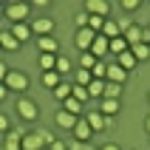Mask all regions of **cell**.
<instances>
[{
	"mask_svg": "<svg viewBox=\"0 0 150 150\" xmlns=\"http://www.w3.org/2000/svg\"><path fill=\"white\" fill-rule=\"evenodd\" d=\"M54 139H57V136L51 133V130L34 127V130H28V133L23 136V150H45Z\"/></svg>",
	"mask_w": 150,
	"mask_h": 150,
	"instance_id": "cell-1",
	"label": "cell"
},
{
	"mask_svg": "<svg viewBox=\"0 0 150 150\" xmlns=\"http://www.w3.org/2000/svg\"><path fill=\"white\" fill-rule=\"evenodd\" d=\"M3 85H6L8 91H17L20 96H23V93L28 91L31 79H28V74H23V71H8V76L3 79Z\"/></svg>",
	"mask_w": 150,
	"mask_h": 150,
	"instance_id": "cell-2",
	"label": "cell"
},
{
	"mask_svg": "<svg viewBox=\"0 0 150 150\" xmlns=\"http://www.w3.org/2000/svg\"><path fill=\"white\" fill-rule=\"evenodd\" d=\"M28 14H31V6H28V3H8L6 6V20L11 25L14 23H25Z\"/></svg>",
	"mask_w": 150,
	"mask_h": 150,
	"instance_id": "cell-3",
	"label": "cell"
},
{
	"mask_svg": "<svg viewBox=\"0 0 150 150\" xmlns=\"http://www.w3.org/2000/svg\"><path fill=\"white\" fill-rule=\"evenodd\" d=\"M17 113H20V119H25V122H34L37 119V113H40V108H37V102L31 99V96H20L17 99Z\"/></svg>",
	"mask_w": 150,
	"mask_h": 150,
	"instance_id": "cell-4",
	"label": "cell"
},
{
	"mask_svg": "<svg viewBox=\"0 0 150 150\" xmlns=\"http://www.w3.org/2000/svg\"><path fill=\"white\" fill-rule=\"evenodd\" d=\"M93 40H96V31H91V28H76L74 42H76V48L82 51V54H85V51H91Z\"/></svg>",
	"mask_w": 150,
	"mask_h": 150,
	"instance_id": "cell-5",
	"label": "cell"
},
{
	"mask_svg": "<svg viewBox=\"0 0 150 150\" xmlns=\"http://www.w3.org/2000/svg\"><path fill=\"white\" fill-rule=\"evenodd\" d=\"M91 54L96 59H108L110 57V40L105 34H96V40H93V45H91Z\"/></svg>",
	"mask_w": 150,
	"mask_h": 150,
	"instance_id": "cell-6",
	"label": "cell"
},
{
	"mask_svg": "<svg viewBox=\"0 0 150 150\" xmlns=\"http://www.w3.org/2000/svg\"><path fill=\"white\" fill-rule=\"evenodd\" d=\"M31 31L37 34V37H51V34H54V20H51V17H37L31 23Z\"/></svg>",
	"mask_w": 150,
	"mask_h": 150,
	"instance_id": "cell-7",
	"label": "cell"
},
{
	"mask_svg": "<svg viewBox=\"0 0 150 150\" xmlns=\"http://www.w3.org/2000/svg\"><path fill=\"white\" fill-rule=\"evenodd\" d=\"M76 122H79V116H74V113H68V110H57L54 113V125L62 127V130H74Z\"/></svg>",
	"mask_w": 150,
	"mask_h": 150,
	"instance_id": "cell-8",
	"label": "cell"
},
{
	"mask_svg": "<svg viewBox=\"0 0 150 150\" xmlns=\"http://www.w3.org/2000/svg\"><path fill=\"white\" fill-rule=\"evenodd\" d=\"M127 71L122 65H119V62H108V76H105V79H108V82H116V85H125L127 82Z\"/></svg>",
	"mask_w": 150,
	"mask_h": 150,
	"instance_id": "cell-9",
	"label": "cell"
},
{
	"mask_svg": "<svg viewBox=\"0 0 150 150\" xmlns=\"http://www.w3.org/2000/svg\"><path fill=\"white\" fill-rule=\"evenodd\" d=\"M71 133H74V139H76V142H91L93 127L88 125V119H85V116H79V122H76V127L71 130Z\"/></svg>",
	"mask_w": 150,
	"mask_h": 150,
	"instance_id": "cell-10",
	"label": "cell"
},
{
	"mask_svg": "<svg viewBox=\"0 0 150 150\" xmlns=\"http://www.w3.org/2000/svg\"><path fill=\"white\" fill-rule=\"evenodd\" d=\"M85 11L91 17H108L110 3H105V0H88V3H85Z\"/></svg>",
	"mask_w": 150,
	"mask_h": 150,
	"instance_id": "cell-11",
	"label": "cell"
},
{
	"mask_svg": "<svg viewBox=\"0 0 150 150\" xmlns=\"http://www.w3.org/2000/svg\"><path fill=\"white\" fill-rule=\"evenodd\" d=\"M23 136L20 130H8L6 139H3V150H23Z\"/></svg>",
	"mask_w": 150,
	"mask_h": 150,
	"instance_id": "cell-12",
	"label": "cell"
},
{
	"mask_svg": "<svg viewBox=\"0 0 150 150\" xmlns=\"http://www.w3.org/2000/svg\"><path fill=\"white\" fill-rule=\"evenodd\" d=\"M85 119H88V125L93 127V133H102V130H105V125H108V116H105V113H99V110L85 113Z\"/></svg>",
	"mask_w": 150,
	"mask_h": 150,
	"instance_id": "cell-13",
	"label": "cell"
},
{
	"mask_svg": "<svg viewBox=\"0 0 150 150\" xmlns=\"http://www.w3.org/2000/svg\"><path fill=\"white\" fill-rule=\"evenodd\" d=\"M37 48H40V54H57L59 42L54 40V34L51 37H37Z\"/></svg>",
	"mask_w": 150,
	"mask_h": 150,
	"instance_id": "cell-14",
	"label": "cell"
},
{
	"mask_svg": "<svg viewBox=\"0 0 150 150\" xmlns=\"http://www.w3.org/2000/svg\"><path fill=\"white\" fill-rule=\"evenodd\" d=\"M8 31H11V34L17 37V40H20V45H23V42L28 40L31 34H34V31H31V23H14L11 28H8Z\"/></svg>",
	"mask_w": 150,
	"mask_h": 150,
	"instance_id": "cell-15",
	"label": "cell"
},
{
	"mask_svg": "<svg viewBox=\"0 0 150 150\" xmlns=\"http://www.w3.org/2000/svg\"><path fill=\"white\" fill-rule=\"evenodd\" d=\"M65 76H59L57 71H42V76H40V82H42V88H48V91H54L59 82H62Z\"/></svg>",
	"mask_w": 150,
	"mask_h": 150,
	"instance_id": "cell-16",
	"label": "cell"
},
{
	"mask_svg": "<svg viewBox=\"0 0 150 150\" xmlns=\"http://www.w3.org/2000/svg\"><path fill=\"white\" fill-rule=\"evenodd\" d=\"M54 99H59V102H65L68 96H71V93H74V82H68V79H62V82L57 85V88H54Z\"/></svg>",
	"mask_w": 150,
	"mask_h": 150,
	"instance_id": "cell-17",
	"label": "cell"
},
{
	"mask_svg": "<svg viewBox=\"0 0 150 150\" xmlns=\"http://www.w3.org/2000/svg\"><path fill=\"white\" fill-rule=\"evenodd\" d=\"M119 110H122V102L119 99H102L99 102V113H105V116H116Z\"/></svg>",
	"mask_w": 150,
	"mask_h": 150,
	"instance_id": "cell-18",
	"label": "cell"
},
{
	"mask_svg": "<svg viewBox=\"0 0 150 150\" xmlns=\"http://www.w3.org/2000/svg\"><path fill=\"white\" fill-rule=\"evenodd\" d=\"M122 37L127 40V45H130V48H133V45H139V42H142V25L130 23V28H127V31L122 34Z\"/></svg>",
	"mask_w": 150,
	"mask_h": 150,
	"instance_id": "cell-19",
	"label": "cell"
},
{
	"mask_svg": "<svg viewBox=\"0 0 150 150\" xmlns=\"http://www.w3.org/2000/svg\"><path fill=\"white\" fill-rule=\"evenodd\" d=\"M0 45H3L6 51H17V48H20V40L6 28V31H0Z\"/></svg>",
	"mask_w": 150,
	"mask_h": 150,
	"instance_id": "cell-20",
	"label": "cell"
},
{
	"mask_svg": "<svg viewBox=\"0 0 150 150\" xmlns=\"http://www.w3.org/2000/svg\"><path fill=\"white\" fill-rule=\"evenodd\" d=\"M116 62H119L122 68H125L127 74H130V71L136 68V62H139V59L133 57V51H125V54H119V57H116Z\"/></svg>",
	"mask_w": 150,
	"mask_h": 150,
	"instance_id": "cell-21",
	"label": "cell"
},
{
	"mask_svg": "<svg viewBox=\"0 0 150 150\" xmlns=\"http://www.w3.org/2000/svg\"><path fill=\"white\" fill-rule=\"evenodd\" d=\"M91 82H93V74H91V71H85V68H76V71H74V85L88 88Z\"/></svg>",
	"mask_w": 150,
	"mask_h": 150,
	"instance_id": "cell-22",
	"label": "cell"
},
{
	"mask_svg": "<svg viewBox=\"0 0 150 150\" xmlns=\"http://www.w3.org/2000/svg\"><path fill=\"white\" fill-rule=\"evenodd\" d=\"M125 51H130V45H127L125 37H116V40H110V57H119V54H125Z\"/></svg>",
	"mask_w": 150,
	"mask_h": 150,
	"instance_id": "cell-23",
	"label": "cell"
},
{
	"mask_svg": "<svg viewBox=\"0 0 150 150\" xmlns=\"http://www.w3.org/2000/svg\"><path fill=\"white\" fill-rule=\"evenodd\" d=\"M82 105H85V102H79L76 96H68V99L62 102V110H68V113H74V116H79V113H82Z\"/></svg>",
	"mask_w": 150,
	"mask_h": 150,
	"instance_id": "cell-24",
	"label": "cell"
},
{
	"mask_svg": "<svg viewBox=\"0 0 150 150\" xmlns=\"http://www.w3.org/2000/svg\"><path fill=\"white\" fill-rule=\"evenodd\" d=\"M102 34H105L108 40H116V37H122V28H119V20H108V23H105V28H102Z\"/></svg>",
	"mask_w": 150,
	"mask_h": 150,
	"instance_id": "cell-25",
	"label": "cell"
},
{
	"mask_svg": "<svg viewBox=\"0 0 150 150\" xmlns=\"http://www.w3.org/2000/svg\"><path fill=\"white\" fill-rule=\"evenodd\" d=\"M57 57L59 54H40V68L42 71H57Z\"/></svg>",
	"mask_w": 150,
	"mask_h": 150,
	"instance_id": "cell-26",
	"label": "cell"
},
{
	"mask_svg": "<svg viewBox=\"0 0 150 150\" xmlns=\"http://www.w3.org/2000/svg\"><path fill=\"white\" fill-rule=\"evenodd\" d=\"M119 96H122V85L105 82V96H102V99H119Z\"/></svg>",
	"mask_w": 150,
	"mask_h": 150,
	"instance_id": "cell-27",
	"label": "cell"
},
{
	"mask_svg": "<svg viewBox=\"0 0 150 150\" xmlns=\"http://www.w3.org/2000/svg\"><path fill=\"white\" fill-rule=\"evenodd\" d=\"M99 59L93 57L91 51H85V54H79V68H85V71H93V65H96Z\"/></svg>",
	"mask_w": 150,
	"mask_h": 150,
	"instance_id": "cell-28",
	"label": "cell"
},
{
	"mask_svg": "<svg viewBox=\"0 0 150 150\" xmlns=\"http://www.w3.org/2000/svg\"><path fill=\"white\" fill-rule=\"evenodd\" d=\"M133 57L139 59V62H144V59H150V45H144V42H139V45H133Z\"/></svg>",
	"mask_w": 150,
	"mask_h": 150,
	"instance_id": "cell-29",
	"label": "cell"
},
{
	"mask_svg": "<svg viewBox=\"0 0 150 150\" xmlns=\"http://www.w3.org/2000/svg\"><path fill=\"white\" fill-rule=\"evenodd\" d=\"M105 82H108V79H93V82L88 85V93H91V96H105Z\"/></svg>",
	"mask_w": 150,
	"mask_h": 150,
	"instance_id": "cell-30",
	"label": "cell"
},
{
	"mask_svg": "<svg viewBox=\"0 0 150 150\" xmlns=\"http://www.w3.org/2000/svg\"><path fill=\"white\" fill-rule=\"evenodd\" d=\"M93 79H105V76H108V62H105V59H99V62H96V65H93Z\"/></svg>",
	"mask_w": 150,
	"mask_h": 150,
	"instance_id": "cell-31",
	"label": "cell"
},
{
	"mask_svg": "<svg viewBox=\"0 0 150 150\" xmlns=\"http://www.w3.org/2000/svg\"><path fill=\"white\" fill-rule=\"evenodd\" d=\"M68 71H71V59H65V57H57V74L68 79Z\"/></svg>",
	"mask_w": 150,
	"mask_h": 150,
	"instance_id": "cell-32",
	"label": "cell"
},
{
	"mask_svg": "<svg viewBox=\"0 0 150 150\" xmlns=\"http://www.w3.org/2000/svg\"><path fill=\"white\" fill-rule=\"evenodd\" d=\"M71 96H76L79 102H88V99H91V93H88V88H82V85H74V93H71Z\"/></svg>",
	"mask_w": 150,
	"mask_h": 150,
	"instance_id": "cell-33",
	"label": "cell"
},
{
	"mask_svg": "<svg viewBox=\"0 0 150 150\" xmlns=\"http://www.w3.org/2000/svg\"><path fill=\"white\" fill-rule=\"evenodd\" d=\"M68 150H93V147H91V142H76L74 139V142L68 144Z\"/></svg>",
	"mask_w": 150,
	"mask_h": 150,
	"instance_id": "cell-34",
	"label": "cell"
},
{
	"mask_svg": "<svg viewBox=\"0 0 150 150\" xmlns=\"http://www.w3.org/2000/svg\"><path fill=\"white\" fill-rule=\"evenodd\" d=\"M122 8L125 11H136L139 8V0H122Z\"/></svg>",
	"mask_w": 150,
	"mask_h": 150,
	"instance_id": "cell-35",
	"label": "cell"
},
{
	"mask_svg": "<svg viewBox=\"0 0 150 150\" xmlns=\"http://www.w3.org/2000/svg\"><path fill=\"white\" fill-rule=\"evenodd\" d=\"M48 150H68V144L62 142V139H54V142L48 144Z\"/></svg>",
	"mask_w": 150,
	"mask_h": 150,
	"instance_id": "cell-36",
	"label": "cell"
},
{
	"mask_svg": "<svg viewBox=\"0 0 150 150\" xmlns=\"http://www.w3.org/2000/svg\"><path fill=\"white\" fill-rule=\"evenodd\" d=\"M0 130H3V133H8V130H11V122H8L6 116H0Z\"/></svg>",
	"mask_w": 150,
	"mask_h": 150,
	"instance_id": "cell-37",
	"label": "cell"
},
{
	"mask_svg": "<svg viewBox=\"0 0 150 150\" xmlns=\"http://www.w3.org/2000/svg\"><path fill=\"white\" fill-rule=\"evenodd\" d=\"M99 150H122V147H119V144L116 142H105V144H102V147Z\"/></svg>",
	"mask_w": 150,
	"mask_h": 150,
	"instance_id": "cell-38",
	"label": "cell"
},
{
	"mask_svg": "<svg viewBox=\"0 0 150 150\" xmlns=\"http://www.w3.org/2000/svg\"><path fill=\"white\" fill-rule=\"evenodd\" d=\"M105 130H116V116H108V125H105Z\"/></svg>",
	"mask_w": 150,
	"mask_h": 150,
	"instance_id": "cell-39",
	"label": "cell"
},
{
	"mask_svg": "<svg viewBox=\"0 0 150 150\" xmlns=\"http://www.w3.org/2000/svg\"><path fill=\"white\" fill-rule=\"evenodd\" d=\"M144 127H147V133H150V116H147V122H144Z\"/></svg>",
	"mask_w": 150,
	"mask_h": 150,
	"instance_id": "cell-40",
	"label": "cell"
},
{
	"mask_svg": "<svg viewBox=\"0 0 150 150\" xmlns=\"http://www.w3.org/2000/svg\"><path fill=\"white\" fill-rule=\"evenodd\" d=\"M147 102H150V93H147Z\"/></svg>",
	"mask_w": 150,
	"mask_h": 150,
	"instance_id": "cell-41",
	"label": "cell"
},
{
	"mask_svg": "<svg viewBox=\"0 0 150 150\" xmlns=\"http://www.w3.org/2000/svg\"><path fill=\"white\" fill-rule=\"evenodd\" d=\"M147 28H150V25H147Z\"/></svg>",
	"mask_w": 150,
	"mask_h": 150,
	"instance_id": "cell-42",
	"label": "cell"
}]
</instances>
